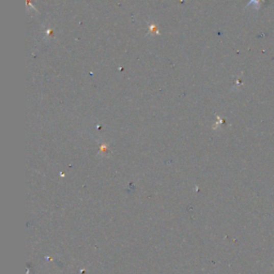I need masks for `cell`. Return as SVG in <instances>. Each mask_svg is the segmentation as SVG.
I'll use <instances>...</instances> for the list:
<instances>
[{"mask_svg": "<svg viewBox=\"0 0 274 274\" xmlns=\"http://www.w3.org/2000/svg\"><path fill=\"white\" fill-rule=\"evenodd\" d=\"M264 2H265V0H250V3L247 4L246 8L250 7V6H254L255 10H259L260 7H261V4Z\"/></svg>", "mask_w": 274, "mask_h": 274, "instance_id": "1", "label": "cell"}]
</instances>
